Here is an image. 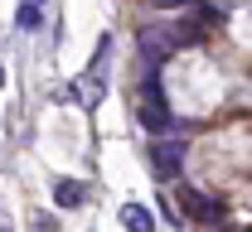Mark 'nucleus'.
Wrapping results in <instances>:
<instances>
[{"instance_id":"nucleus-1","label":"nucleus","mask_w":252,"mask_h":232,"mask_svg":"<svg viewBox=\"0 0 252 232\" xmlns=\"http://www.w3.org/2000/svg\"><path fill=\"white\" fill-rule=\"evenodd\" d=\"M141 126L156 135L170 131V106H165V92H160L156 73H146V82H141Z\"/></svg>"},{"instance_id":"nucleus-2","label":"nucleus","mask_w":252,"mask_h":232,"mask_svg":"<svg viewBox=\"0 0 252 232\" xmlns=\"http://www.w3.org/2000/svg\"><path fill=\"white\" fill-rule=\"evenodd\" d=\"M180 44H185L180 29H141V63H146V73H156Z\"/></svg>"},{"instance_id":"nucleus-3","label":"nucleus","mask_w":252,"mask_h":232,"mask_svg":"<svg viewBox=\"0 0 252 232\" xmlns=\"http://www.w3.org/2000/svg\"><path fill=\"white\" fill-rule=\"evenodd\" d=\"M107 58H112V39H102V44H97V58L88 63L83 82H78V92H73V97L83 102V106H93V102L102 97V63H107Z\"/></svg>"},{"instance_id":"nucleus-4","label":"nucleus","mask_w":252,"mask_h":232,"mask_svg":"<svg viewBox=\"0 0 252 232\" xmlns=\"http://www.w3.org/2000/svg\"><path fill=\"white\" fill-rule=\"evenodd\" d=\"M151 169H156V179H175L185 169V140H160V145H151Z\"/></svg>"},{"instance_id":"nucleus-5","label":"nucleus","mask_w":252,"mask_h":232,"mask_svg":"<svg viewBox=\"0 0 252 232\" xmlns=\"http://www.w3.org/2000/svg\"><path fill=\"white\" fill-rule=\"evenodd\" d=\"M180 203H185L189 218H199V223H219V218H223V203L209 199V194H199V189H185V199H180Z\"/></svg>"},{"instance_id":"nucleus-6","label":"nucleus","mask_w":252,"mask_h":232,"mask_svg":"<svg viewBox=\"0 0 252 232\" xmlns=\"http://www.w3.org/2000/svg\"><path fill=\"white\" fill-rule=\"evenodd\" d=\"M122 228L126 232H156V218H151L146 203H126L122 208Z\"/></svg>"},{"instance_id":"nucleus-7","label":"nucleus","mask_w":252,"mask_h":232,"mask_svg":"<svg viewBox=\"0 0 252 232\" xmlns=\"http://www.w3.org/2000/svg\"><path fill=\"white\" fill-rule=\"evenodd\" d=\"M83 199H88V189H83L78 179H59V184H54V203H59V208H78Z\"/></svg>"},{"instance_id":"nucleus-8","label":"nucleus","mask_w":252,"mask_h":232,"mask_svg":"<svg viewBox=\"0 0 252 232\" xmlns=\"http://www.w3.org/2000/svg\"><path fill=\"white\" fill-rule=\"evenodd\" d=\"M39 20H44V0H20L15 25H20V29H39Z\"/></svg>"},{"instance_id":"nucleus-9","label":"nucleus","mask_w":252,"mask_h":232,"mask_svg":"<svg viewBox=\"0 0 252 232\" xmlns=\"http://www.w3.org/2000/svg\"><path fill=\"white\" fill-rule=\"evenodd\" d=\"M156 5H165V10H175V5H194V0H156Z\"/></svg>"},{"instance_id":"nucleus-10","label":"nucleus","mask_w":252,"mask_h":232,"mask_svg":"<svg viewBox=\"0 0 252 232\" xmlns=\"http://www.w3.org/2000/svg\"><path fill=\"white\" fill-rule=\"evenodd\" d=\"M0 232H10V218H5V213H0Z\"/></svg>"},{"instance_id":"nucleus-11","label":"nucleus","mask_w":252,"mask_h":232,"mask_svg":"<svg viewBox=\"0 0 252 232\" xmlns=\"http://www.w3.org/2000/svg\"><path fill=\"white\" fill-rule=\"evenodd\" d=\"M0 87H5V73H0Z\"/></svg>"}]
</instances>
